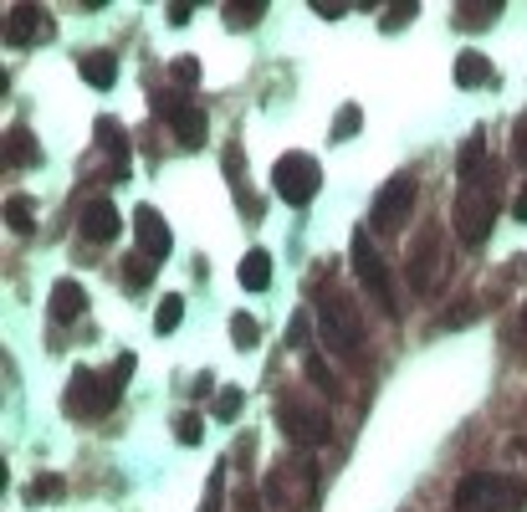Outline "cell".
Returning <instances> with one entry per match:
<instances>
[{
  "instance_id": "23",
  "label": "cell",
  "mask_w": 527,
  "mask_h": 512,
  "mask_svg": "<svg viewBox=\"0 0 527 512\" xmlns=\"http://www.w3.org/2000/svg\"><path fill=\"white\" fill-rule=\"evenodd\" d=\"M221 16H226V26L246 31V26H256L261 16H267V6H261V0H256V6H251V0H226V6H221Z\"/></svg>"
},
{
  "instance_id": "35",
  "label": "cell",
  "mask_w": 527,
  "mask_h": 512,
  "mask_svg": "<svg viewBox=\"0 0 527 512\" xmlns=\"http://www.w3.org/2000/svg\"><path fill=\"white\" fill-rule=\"evenodd\" d=\"M307 328H313V318H307V313H297V318L287 323V344H292V349H307Z\"/></svg>"
},
{
  "instance_id": "11",
  "label": "cell",
  "mask_w": 527,
  "mask_h": 512,
  "mask_svg": "<svg viewBox=\"0 0 527 512\" xmlns=\"http://www.w3.org/2000/svg\"><path fill=\"white\" fill-rule=\"evenodd\" d=\"M134 236H139V246H144L149 262H164L169 246H174V236H169V226H164V216H159L154 205H139V210H134Z\"/></svg>"
},
{
  "instance_id": "10",
  "label": "cell",
  "mask_w": 527,
  "mask_h": 512,
  "mask_svg": "<svg viewBox=\"0 0 527 512\" xmlns=\"http://www.w3.org/2000/svg\"><path fill=\"white\" fill-rule=\"evenodd\" d=\"M410 210H415V180L410 175H394L379 190V200H374V231L379 236H394V231L410 221Z\"/></svg>"
},
{
  "instance_id": "9",
  "label": "cell",
  "mask_w": 527,
  "mask_h": 512,
  "mask_svg": "<svg viewBox=\"0 0 527 512\" xmlns=\"http://www.w3.org/2000/svg\"><path fill=\"white\" fill-rule=\"evenodd\" d=\"M277 425H282V431H287L297 446H323V441L333 436L328 410H323V405H307V400H282Z\"/></svg>"
},
{
  "instance_id": "34",
  "label": "cell",
  "mask_w": 527,
  "mask_h": 512,
  "mask_svg": "<svg viewBox=\"0 0 527 512\" xmlns=\"http://www.w3.org/2000/svg\"><path fill=\"white\" fill-rule=\"evenodd\" d=\"M241 415V390H221V400H215V420H236Z\"/></svg>"
},
{
  "instance_id": "30",
  "label": "cell",
  "mask_w": 527,
  "mask_h": 512,
  "mask_svg": "<svg viewBox=\"0 0 527 512\" xmlns=\"http://www.w3.org/2000/svg\"><path fill=\"white\" fill-rule=\"evenodd\" d=\"M359 123H364V113H359L354 103H348V108L333 118V139H354V134H359Z\"/></svg>"
},
{
  "instance_id": "27",
  "label": "cell",
  "mask_w": 527,
  "mask_h": 512,
  "mask_svg": "<svg viewBox=\"0 0 527 512\" xmlns=\"http://www.w3.org/2000/svg\"><path fill=\"white\" fill-rule=\"evenodd\" d=\"M231 338H236V349H256V338H261L256 318H251V313H236V318H231Z\"/></svg>"
},
{
  "instance_id": "13",
  "label": "cell",
  "mask_w": 527,
  "mask_h": 512,
  "mask_svg": "<svg viewBox=\"0 0 527 512\" xmlns=\"http://www.w3.org/2000/svg\"><path fill=\"white\" fill-rule=\"evenodd\" d=\"M47 31H57V26H52V16L41 11V6H11L6 11V41H11V47L36 41V36H47Z\"/></svg>"
},
{
  "instance_id": "32",
  "label": "cell",
  "mask_w": 527,
  "mask_h": 512,
  "mask_svg": "<svg viewBox=\"0 0 527 512\" xmlns=\"http://www.w3.org/2000/svg\"><path fill=\"white\" fill-rule=\"evenodd\" d=\"M415 11H420V0H394V6L384 11V26H389V31H400V26H405Z\"/></svg>"
},
{
  "instance_id": "19",
  "label": "cell",
  "mask_w": 527,
  "mask_h": 512,
  "mask_svg": "<svg viewBox=\"0 0 527 512\" xmlns=\"http://www.w3.org/2000/svg\"><path fill=\"white\" fill-rule=\"evenodd\" d=\"M6 164H21V169H31V164H41V144L31 139V128H6Z\"/></svg>"
},
{
  "instance_id": "1",
  "label": "cell",
  "mask_w": 527,
  "mask_h": 512,
  "mask_svg": "<svg viewBox=\"0 0 527 512\" xmlns=\"http://www.w3.org/2000/svg\"><path fill=\"white\" fill-rule=\"evenodd\" d=\"M451 221H456V236L466 246H481V241L492 236V221H497V164L492 159L481 164V169H471V175H461Z\"/></svg>"
},
{
  "instance_id": "31",
  "label": "cell",
  "mask_w": 527,
  "mask_h": 512,
  "mask_svg": "<svg viewBox=\"0 0 527 512\" xmlns=\"http://www.w3.org/2000/svg\"><path fill=\"white\" fill-rule=\"evenodd\" d=\"M169 77L180 82V88H195V82H200V62H195V57H174Z\"/></svg>"
},
{
  "instance_id": "17",
  "label": "cell",
  "mask_w": 527,
  "mask_h": 512,
  "mask_svg": "<svg viewBox=\"0 0 527 512\" xmlns=\"http://www.w3.org/2000/svg\"><path fill=\"white\" fill-rule=\"evenodd\" d=\"M236 277H241L246 292H267V287H272V256H267V251H246L241 267H236Z\"/></svg>"
},
{
  "instance_id": "4",
  "label": "cell",
  "mask_w": 527,
  "mask_h": 512,
  "mask_svg": "<svg viewBox=\"0 0 527 512\" xmlns=\"http://www.w3.org/2000/svg\"><path fill=\"white\" fill-rule=\"evenodd\" d=\"M451 502H456V512H517L527 502V482L502 477V472H471L456 482Z\"/></svg>"
},
{
  "instance_id": "18",
  "label": "cell",
  "mask_w": 527,
  "mask_h": 512,
  "mask_svg": "<svg viewBox=\"0 0 527 512\" xmlns=\"http://www.w3.org/2000/svg\"><path fill=\"white\" fill-rule=\"evenodd\" d=\"M77 72H82V82H93V88H103V93L118 82V62H113L108 52H82Z\"/></svg>"
},
{
  "instance_id": "33",
  "label": "cell",
  "mask_w": 527,
  "mask_h": 512,
  "mask_svg": "<svg viewBox=\"0 0 527 512\" xmlns=\"http://www.w3.org/2000/svg\"><path fill=\"white\" fill-rule=\"evenodd\" d=\"M47 497H62V477H36L26 487V502H47Z\"/></svg>"
},
{
  "instance_id": "7",
  "label": "cell",
  "mask_w": 527,
  "mask_h": 512,
  "mask_svg": "<svg viewBox=\"0 0 527 512\" xmlns=\"http://www.w3.org/2000/svg\"><path fill=\"white\" fill-rule=\"evenodd\" d=\"M272 185H277V195H282L287 205H307V200L318 195V185H323V169H318L313 154L292 149V154H282V159L272 164Z\"/></svg>"
},
{
  "instance_id": "29",
  "label": "cell",
  "mask_w": 527,
  "mask_h": 512,
  "mask_svg": "<svg viewBox=\"0 0 527 512\" xmlns=\"http://www.w3.org/2000/svg\"><path fill=\"white\" fill-rule=\"evenodd\" d=\"M221 502H226V477H221V466H215L210 482H205V502H200V512H221Z\"/></svg>"
},
{
  "instance_id": "26",
  "label": "cell",
  "mask_w": 527,
  "mask_h": 512,
  "mask_svg": "<svg viewBox=\"0 0 527 512\" xmlns=\"http://www.w3.org/2000/svg\"><path fill=\"white\" fill-rule=\"evenodd\" d=\"M174 436H180L185 446H200V441H205V420H200L195 410H185L180 420H174Z\"/></svg>"
},
{
  "instance_id": "16",
  "label": "cell",
  "mask_w": 527,
  "mask_h": 512,
  "mask_svg": "<svg viewBox=\"0 0 527 512\" xmlns=\"http://www.w3.org/2000/svg\"><path fill=\"white\" fill-rule=\"evenodd\" d=\"M82 308H87V292H82V282L62 277V282L52 287V318H57V323H77V318H82Z\"/></svg>"
},
{
  "instance_id": "8",
  "label": "cell",
  "mask_w": 527,
  "mask_h": 512,
  "mask_svg": "<svg viewBox=\"0 0 527 512\" xmlns=\"http://www.w3.org/2000/svg\"><path fill=\"white\" fill-rule=\"evenodd\" d=\"M348 262H354V277L364 282V292L374 297V303H384V313H389V318L400 313V303H394V292H389V267L379 262V251H374V236H369V231H354Z\"/></svg>"
},
{
  "instance_id": "2",
  "label": "cell",
  "mask_w": 527,
  "mask_h": 512,
  "mask_svg": "<svg viewBox=\"0 0 527 512\" xmlns=\"http://www.w3.org/2000/svg\"><path fill=\"white\" fill-rule=\"evenodd\" d=\"M318 328H323V344L338 359L364 364V318H359V303L343 287H323L318 292Z\"/></svg>"
},
{
  "instance_id": "25",
  "label": "cell",
  "mask_w": 527,
  "mask_h": 512,
  "mask_svg": "<svg viewBox=\"0 0 527 512\" xmlns=\"http://www.w3.org/2000/svg\"><path fill=\"white\" fill-rule=\"evenodd\" d=\"M154 267H159V262H149V256H128L123 282H128V287H149V282H154Z\"/></svg>"
},
{
  "instance_id": "24",
  "label": "cell",
  "mask_w": 527,
  "mask_h": 512,
  "mask_svg": "<svg viewBox=\"0 0 527 512\" xmlns=\"http://www.w3.org/2000/svg\"><path fill=\"white\" fill-rule=\"evenodd\" d=\"M180 323H185V297L174 292V297H164V303H159V313H154V333H174Z\"/></svg>"
},
{
  "instance_id": "20",
  "label": "cell",
  "mask_w": 527,
  "mask_h": 512,
  "mask_svg": "<svg viewBox=\"0 0 527 512\" xmlns=\"http://www.w3.org/2000/svg\"><path fill=\"white\" fill-rule=\"evenodd\" d=\"M492 16H502V0H461L456 6V26H466V31L492 26Z\"/></svg>"
},
{
  "instance_id": "5",
  "label": "cell",
  "mask_w": 527,
  "mask_h": 512,
  "mask_svg": "<svg viewBox=\"0 0 527 512\" xmlns=\"http://www.w3.org/2000/svg\"><path fill=\"white\" fill-rule=\"evenodd\" d=\"M313 497H318L313 461H277L267 472V482H261V502H267L272 512H302Z\"/></svg>"
},
{
  "instance_id": "12",
  "label": "cell",
  "mask_w": 527,
  "mask_h": 512,
  "mask_svg": "<svg viewBox=\"0 0 527 512\" xmlns=\"http://www.w3.org/2000/svg\"><path fill=\"white\" fill-rule=\"evenodd\" d=\"M77 226H82V236H87V241H113L123 221H118L113 200H108V195H98V200H87V205L77 210Z\"/></svg>"
},
{
  "instance_id": "40",
  "label": "cell",
  "mask_w": 527,
  "mask_h": 512,
  "mask_svg": "<svg viewBox=\"0 0 527 512\" xmlns=\"http://www.w3.org/2000/svg\"><path fill=\"white\" fill-rule=\"evenodd\" d=\"M522 328H527V308H522Z\"/></svg>"
},
{
  "instance_id": "14",
  "label": "cell",
  "mask_w": 527,
  "mask_h": 512,
  "mask_svg": "<svg viewBox=\"0 0 527 512\" xmlns=\"http://www.w3.org/2000/svg\"><path fill=\"white\" fill-rule=\"evenodd\" d=\"M451 77L461 82V88H492V82H497V67H492L487 52H461L456 67H451Z\"/></svg>"
},
{
  "instance_id": "36",
  "label": "cell",
  "mask_w": 527,
  "mask_h": 512,
  "mask_svg": "<svg viewBox=\"0 0 527 512\" xmlns=\"http://www.w3.org/2000/svg\"><path fill=\"white\" fill-rule=\"evenodd\" d=\"M190 16H195V6H169V21L174 26H190Z\"/></svg>"
},
{
  "instance_id": "37",
  "label": "cell",
  "mask_w": 527,
  "mask_h": 512,
  "mask_svg": "<svg viewBox=\"0 0 527 512\" xmlns=\"http://www.w3.org/2000/svg\"><path fill=\"white\" fill-rule=\"evenodd\" d=\"M313 11H318V16H328V21H333V16H343V6H333V0H313Z\"/></svg>"
},
{
  "instance_id": "6",
  "label": "cell",
  "mask_w": 527,
  "mask_h": 512,
  "mask_svg": "<svg viewBox=\"0 0 527 512\" xmlns=\"http://www.w3.org/2000/svg\"><path fill=\"white\" fill-rule=\"evenodd\" d=\"M451 277V251L441 226H420V241L410 246V282L415 292H441V282Z\"/></svg>"
},
{
  "instance_id": "3",
  "label": "cell",
  "mask_w": 527,
  "mask_h": 512,
  "mask_svg": "<svg viewBox=\"0 0 527 512\" xmlns=\"http://www.w3.org/2000/svg\"><path fill=\"white\" fill-rule=\"evenodd\" d=\"M134 374V354H123L108 374H98V369H87V364H77L72 369V379H67V415H108L113 405H118V395H123V379Z\"/></svg>"
},
{
  "instance_id": "28",
  "label": "cell",
  "mask_w": 527,
  "mask_h": 512,
  "mask_svg": "<svg viewBox=\"0 0 527 512\" xmlns=\"http://www.w3.org/2000/svg\"><path fill=\"white\" fill-rule=\"evenodd\" d=\"M307 384H318V395H333L338 384H333V369L318 359V354H307Z\"/></svg>"
},
{
  "instance_id": "22",
  "label": "cell",
  "mask_w": 527,
  "mask_h": 512,
  "mask_svg": "<svg viewBox=\"0 0 527 512\" xmlns=\"http://www.w3.org/2000/svg\"><path fill=\"white\" fill-rule=\"evenodd\" d=\"M6 226H11L16 236H31V231H36V205H31L26 195H11V200H6Z\"/></svg>"
},
{
  "instance_id": "39",
  "label": "cell",
  "mask_w": 527,
  "mask_h": 512,
  "mask_svg": "<svg viewBox=\"0 0 527 512\" xmlns=\"http://www.w3.org/2000/svg\"><path fill=\"white\" fill-rule=\"evenodd\" d=\"M517 451H522V456H527V436H522V441H517Z\"/></svg>"
},
{
  "instance_id": "21",
  "label": "cell",
  "mask_w": 527,
  "mask_h": 512,
  "mask_svg": "<svg viewBox=\"0 0 527 512\" xmlns=\"http://www.w3.org/2000/svg\"><path fill=\"white\" fill-rule=\"evenodd\" d=\"M98 134H103V149L113 154V180H123V175H128V144H123V128H118L113 118H103V123H98Z\"/></svg>"
},
{
  "instance_id": "38",
  "label": "cell",
  "mask_w": 527,
  "mask_h": 512,
  "mask_svg": "<svg viewBox=\"0 0 527 512\" xmlns=\"http://www.w3.org/2000/svg\"><path fill=\"white\" fill-rule=\"evenodd\" d=\"M512 216H517V221H527V190L517 195V205H512Z\"/></svg>"
},
{
  "instance_id": "15",
  "label": "cell",
  "mask_w": 527,
  "mask_h": 512,
  "mask_svg": "<svg viewBox=\"0 0 527 512\" xmlns=\"http://www.w3.org/2000/svg\"><path fill=\"white\" fill-rule=\"evenodd\" d=\"M169 123H174V139H180L185 149H200V144L210 139V118H205V108H195V103H185Z\"/></svg>"
}]
</instances>
